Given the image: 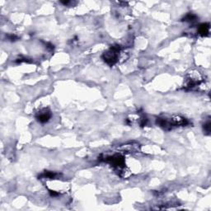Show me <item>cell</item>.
I'll use <instances>...</instances> for the list:
<instances>
[{"mask_svg":"<svg viewBox=\"0 0 211 211\" xmlns=\"http://www.w3.org/2000/svg\"><path fill=\"white\" fill-rule=\"evenodd\" d=\"M120 51V45H113L102 55V58L109 65H114L118 60L119 53Z\"/></svg>","mask_w":211,"mask_h":211,"instance_id":"1","label":"cell"},{"mask_svg":"<svg viewBox=\"0 0 211 211\" xmlns=\"http://www.w3.org/2000/svg\"><path fill=\"white\" fill-rule=\"evenodd\" d=\"M105 161L111 164L113 167H116V168H122L125 165V160L123 157L120 156L119 154L107 157L105 159Z\"/></svg>","mask_w":211,"mask_h":211,"instance_id":"2","label":"cell"},{"mask_svg":"<svg viewBox=\"0 0 211 211\" xmlns=\"http://www.w3.org/2000/svg\"><path fill=\"white\" fill-rule=\"evenodd\" d=\"M51 113L48 109H43L37 115V120L40 123H45L51 119Z\"/></svg>","mask_w":211,"mask_h":211,"instance_id":"3","label":"cell"},{"mask_svg":"<svg viewBox=\"0 0 211 211\" xmlns=\"http://www.w3.org/2000/svg\"><path fill=\"white\" fill-rule=\"evenodd\" d=\"M198 33L202 37H206L210 33V24L209 23H203L199 26Z\"/></svg>","mask_w":211,"mask_h":211,"instance_id":"4","label":"cell"},{"mask_svg":"<svg viewBox=\"0 0 211 211\" xmlns=\"http://www.w3.org/2000/svg\"><path fill=\"white\" fill-rule=\"evenodd\" d=\"M196 19V15L193 14V13H188V14H186V16L183 18L182 21H185V22H195Z\"/></svg>","mask_w":211,"mask_h":211,"instance_id":"5","label":"cell"},{"mask_svg":"<svg viewBox=\"0 0 211 211\" xmlns=\"http://www.w3.org/2000/svg\"><path fill=\"white\" fill-rule=\"evenodd\" d=\"M56 176H57V173L53 172V171H45L43 174L40 175V177H43V178L53 179L55 178Z\"/></svg>","mask_w":211,"mask_h":211,"instance_id":"6","label":"cell"},{"mask_svg":"<svg viewBox=\"0 0 211 211\" xmlns=\"http://www.w3.org/2000/svg\"><path fill=\"white\" fill-rule=\"evenodd\" d=\"M203 130L205 135H210V134L211 130V123L210 120H208L206 122H204V124L203 125Z\"/></svg>","mask_w":211,"mask_h":211,"instance_id":"7","label":"cell"},{"mask_svg":"<svg viewBox=\"0 0 211 211\" xmlns=\"http://www.w3.org/2000/svg\"><path fill=\"white\" fill-rule=\"evenodd\" d=\"M8 39L10 40H12V41H13V40H16L17 39H18V37H16V36H14V35H9L8 36Z\"/></svg>","mask_w":211,"mask_h":211,"instance_id":"8","label":"cell"}]
</instances>
